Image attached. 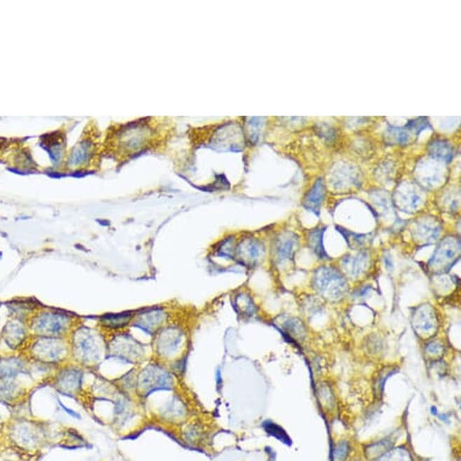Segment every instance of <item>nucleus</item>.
Here are the masks:
<instances>
[{
	"instance_id": "6e6552de",
	"label": "nucleus",
	"mask_w": 461,
	"mask_h": 461,
	"mask_svg": "<svg viewBox=\"0 0 461 461\" xmlns=\"http://www.w3.org/2000/svg\"><path fill=\"white\" fill-rule=\"evenodd\" d=\"M460 255V242L454 237L444 238L429 261V268L435 273H446L450 270Z\"/></svg>"
},
{
	"instance_id": "f257e3e1",
	"label": "nucleus",
	"mask_w": 461,
	"mask_h": 461,
	"mask_svg": "<svg viewBox=\"0 0 461 461\" xmlns=\"http://www.w3.org/2000/svg\"><path fill=\"white\" fill-rule=\"evenodd\" d=\"M70 359L80 367H96L106 355V336L88 326H76L68 337Z\"/></svg>"
},
{
	"instance_id": "2f4dec72",
	"label": "nucleus",
	"mask_w": 461,
	"mask_h": 461,
	"mask_svg": "<svg viewBox=\"0 0 461 461\" xmlns=\"http://www.w3.org/2000/svg\"><path fill=\"white\" fill-rule=\"evenodd\" d=\"M322 233L324 228H317L309 233V244L313 248L314 252L318 254L319 256H326L324 248H322Z\"/></svg>"
},
{
	"instance_id": "cd10ccee",
	"label": "nucleus",
	"mask_w": 461,
	"mask_h": 461,
	"mask_svg": "<svg viewBox=\"0 0 461 461\" xmlns=\"http://www.w3.org/2000/svg\"><path fill=\"white\" fill-rule=\"evenodd\" d=\"M315 132L318 133L319 137L322 138L324 142L329 144H335L338 138H340V132L336 127L331 126L329 123H318L315 126Z\"/></svg>"
},
{
	"instance_id": "ddd939ff",
	"label": "nucleus",
	"mask_w": 461,
	"mask_h": 461,
	"mask_svg": "<svg viewBox=\"0 0 461 461\" xmlns=\"http://www.w3.org/2000/svg\"><path fill=\"white\" fill-rule=\"evenodd\" d=\"M446 163L434 158L419 162L415 168L418 183L427 188H435L446 179Z\"/></svg>"
},
{
	"instance_id": "412c9836",
	"label": "nucleus",
	"mask_w": 461,
	"mask_h": 461,
	"mask_svg": "<svg viewBox=\"0 0 461 461\" xmlns=\"http://www.w3.org/2000/svg\"><path fill=\"white\" fill-rule=\"evenodd\" d=\"M427 153L431 158L443 163H449L455 156V149L450 142L443 138H434L427 145Z\"/></svg>"
},
{
	"instance_id": "423d86ee",
	"label": "nucleus",
	"mask_w": 461,
	"mask_h": 461,
	"mask_svg": "<svg viewBox=\"0 0 461 461\" xmlns=\"http://www.w3.org/2000/svg\"><path fill=\"white\" fill-rule=\"evenodd\" d=\"M313 287L320 296L331 301L343 300L348 295V282L340 270L333 267H320L313 277Z\"/></svg>"
},
{
	"instance_id": "f3484780",
	"label": "nucleus",
	"mask_w": 461,
	"mask_h": 461,
	"mask_svg": "<svg viewBox=\"0 0 461 461\" xmlns=\"http://www.w3.org/2000/svg\"><path fill=\"white\" fill-rule=\"evenodd\" d=\"M414 240L422 245L435 243L441 235V225L434 218L418 219L412 227Z\"/></svg>"
},
{
	"instance_id": "4be33fe9",
	"label": "nucleus",
	"mask_w": 461,
	"mask_h": 461,
	"mask_svg": "<svg viewBox=\"0 0 461 461\" xmlns=\"http://www.w3.org/2000/svg\"><path fill=\"white\" fill-rule=\"evenodd\" d=\"M40 435H41V432H40L39 429L33 424L18 425L13 431V437L15 442L21 444V446H26V447H33V446L38 443L40 441Z\"/></svg>"
},
{
	"instance_id": "72a5a7b5",
	"label": "nucleus",
	"mask_w": 461,
	"mask_h": 461,
	"mask_svg": "<svg viewBox=\"0 0 461 461\" xmlns=\"http://www.w3.org/2000/svg\"><path fill=\"white\" fill-rule=\"evenodd\" d=\"M425 352L429 357H442V354L444 352V345L439 340H430L427 343Z\"/></svg>"
},
{
	"instance_id": "f704fd0d",
	"label": "nucleus",
	"mask_w": 461,
	"mask_h": 461,
	"mask_svg": "<svg viewBox=\"0 0 461 461\" xmlns=\"http://www.w3.org/2000/svg\"><path fill=\"white\" fill-rule=\"evenodd\" d=\"M62 408L66 409L67 412L70 414V415H73V417H78V415H76V414H74L75 412H73V411H70V409L67 408L66 406L62 405Z\"/></svg>"
},
{
	"instance_id": "a211bd4d",
	"label": "nucleus",
	"mask_w": 461,
	"mask_h": 461,
	"mask_svg": "<svg viewBox=\"0 0 461 461\" xmlns=\"http://www.w3.org/2000/svg\"><path fill=\"white\" fill-rule=\"evenodd\" d=\"M298 247V238L292 232H284L279 235L275 240L273 245V253L275 260L278 265H283L285 262L290 261L294 259Z\"/></svg>"
},
{
	"instance_id": "0eeeda50",
	"label": "nucleus",
	"mask_w": 461,
	"mask_h": 461,
	"mask_svg": "<svg viewBox=\"0 0 461 461\" xmlns=\"http://www.w3.org/2000/svg\"><path fill=\"white\" fill-rule=\"evenodd\" d=\"M106 338V355L127 364H139L146 355L143 344L126 332H116Z\"/></svg>"
},
{
	"instance_id": "4468645a",
	"label": "nucleus",
	"mask_w": 461,
	"mask_h": 461,
	"mask_svg": "<svg viewBox=\"0 0 461 461\" xmlns=\"http://www.w3.org/2000/svg\"><path fill=\"white\" fill-rule=\"evenodd\" d=\"M424 203V193L417 184L401 183L395 190V205L404 212H415Z\"/></svg>"
},
{
	"instance_id": "393cba45",
	"label": "nucleus",
	"mask_w": 461,
	"mask_h": 461,
	"mask_svg": "<svg viewBox=\"0 0 461 461\" xmlns=\"http://www.w3.org/2000/svg\"><path fill=\"white\" fill-rule=\"evenodd\" d=\"M413 132L409 131L408 128H406V127H402V128L401 127H389L387 131H385V140L387 144L405 146L413 142Z\"/></svg>"
},
{
	"instance_id": "2eb2a0df",
	"label": "nucleus",
	"mask_w": 461,
	"mask_h": 461,
	"mask_svg": "<svg viewBox=\"0 0 461 461\" xmlns=\"http://www.w3.org/2000/svg\"><path fill=\"white\" fill-rule=\"evenodd\" d=\"M31 332L26 322L13 318L10 320L3 330L1 338L5 344L13 350L26 348L27 343L31 340Z\"/></svg>"
},
{
	"instance_id": "9b49d317",
	"label": "nucleus",
	"mask_w": 461,
	"mask_h": 461,
	"mask_svg": "<svg viewBox=\"0 0 461 461\" xmlns=\"http://www.w3.org/2000/svg\"><path fill=\"white\" fill-rule=\"evenodd\" d=\"M360 183V172L355 165L340 162L331 170L330 184L335 190L350 191L352 187H359Z\"/></svg>"
},
{
	"instance_id": "aec40b11",
	"label": "nucleus",
	"mask_w": 461,
	"mask_h": 461,
	"mask_svg": "<svg viewBox=\"0 0 461 461\" xmlns=\"http://www.w3.org/2000/svg\"><path fill=\"white\" fill-rule=\"evenodd\" d=\"M29 372L28 362L22 357H6L0 359V379H15L18 374Z\"/></svg>"
},
{
	"instance_id": "9d476101",
	"label": "nucleus",
	"mask_w": 461,
	"mask_h": 461,
	"mask_svg": "<svg viewBox=\"0 0 461 461\" xmlns=\"http://www.w3.org/2000/svg\"><path fill=\"white\" fill-rule=\"evenodd\" d=\"M83 372L78 365H63L58 367L53 376V385L64 395H78L83 387Z\"/></svg>"
},
{
	"instance_id": "f8f14e48",
	"label": "nucleus",
	"mask_w": 461,
	"mask_h": 461,
	"mask_svg": "<svg viewBox=\"0 0 461 461\" xmlns=\"http://www.w3.org/2000/svg\"><path fill=\"white\" fill-rule=\"evenodd\" d=\"M412 325L419 337L425 340L434 337L439 330V318L436 315L435 309L430 305L418 307L412 317Z\"/></svg>"
},
{
	"instance_id": "b1692460",
	"label": "nucleus",
	"mask_w": 461,
	"mask_h": 461,
	"mask_svg": "<svg viewBox=\"0 0 461 461\" xmlns=\"http://www.w3.org/2000/svg\"><path fill=\"white\" fill-rule=\"evenodd\" d=\"M325 195H326V187H325V184H324L322 179H319L318 181L314 184L313 187L310 188L308 195L305 196L303 205L309 210L318 214L319 209H320L322 202L325 200Z\"/></svg>"
},
{
	"instance_id": "c756f323",
	"label": "nucleus",
	"mask_w": 461,
	"mask_h": 461,
	"mask_svg": "<svg viewBox=\"0 0 461 461\" xmlns=\"http://www.w3.org/2000/svg\"><path fill=\"white\" fill-rule=\"evenodd\" d=\"M392 442L389 439L378 441L377 443H372L366 448V455L369 459H377V457L383 455L384 453L392 449Z\"/></svg>"
},
{
	"instance_id": "c85d7f7f",
	"label": "nucleus",
	"mask_w": 461,
	"mask_h": 461,
	"mask_svg": "<svg viewBox=\"0 0 461 461\" xmlns=\"http://www.w3.org/2000/svg\"><path fill=\"white\" fill-rule=\"evenodd\" d=\"M373 461H413L408 449L405 447H399V448L390 449L383 455L374 459Z\"/></svg>"
},
{
	"instance_id": "473e14b6",
	"label": "nucleus",
	"mask_w": 461,
	"mask_h": 461,
	"mask_svg": "<svg viewBox=\"0 0 461 461\" xmlns=\"http://www.w3.org/2000/svg\"><path fill=\"white\" fill-rule=\"evenodd\" d=\"M349 443L345 441H342L340 443L336 446L333 449V454H332V461H345V459L349 455Z\"/></svg>"
},
{
	"instance_id": "1a4fd4ad",
	"label": "nucleus",
	"mask_w": 461,
	"mask_h": 461,
	"mask_svg": "<svg viewBox=\"0 0 461 461\" xmlns=\"http://www.w3.org/2000/svg\"><path fill=\"white\" fill-rule=\"evenodd\" d=\"M170 320V314L162 307H153L135 313L132 319V326L137 327L150 336L156 335Z\"/></svg>"
},
{
	"instance_id": "dca6fc26",
	"label": "nucleus",
	"mask_w": 461,
	"mask_h": 461,
	"mask_svg": "<svg viewBox=\"0 0 461 461\" xmlns=\"http://www.w3.org/2000/svg\"><path fill=\"white\" fill-rule=\"evenodd\" d=\"M235 257L247 267H255L265 256V247L255 238H245L235 248Z\"/></svg>"
},
{
	"instance_id": "39448f33",
	"label": "nucleus",
	"mask_w": 461,
	"mask_h": 461,
	"mask_svg": "<svg viewBox=\"0 0 461 461\" xmlns=\"http://www.w3.org/2000/svg\"><path fill=\"white\" fill-rule=\"evenodd\" d=\"M174 387V377L165 369V364L157 362L149 364L140 372H137L135 395L146 397L160 390H172Z\"/></svg>"
},
{
	"instance_id": "7ed1b4c3",
	"label": "nucleus",
	"mask_w": 461,
	"mask_h": 461,
	"mask_svg": "<svg viewBox=\"0 0 461 461\" xmlns=\"http://www.w3.org/2000/svg\"><path fill=\"white\" fill-rule=\"evenodd\" d=\"M25 349L36 365L61 367L70 359L68 338L32 336Z\"/></svg>"
},
{
	"instance_id": "6ab92c4d",
	"label": "nucleus",
	"mask_w": 461,
	"mask_h": 461,
	"mask_svg": "<svg viewBox=\"0 0 461 461\" xmlns=\"http://www.w3.org/2000/svg\"><path fill=\"white\" fill-rule=\"evenodd\" d=\"M342 270L345 272V275L352 279L359 278L362 275H365L369 267L371 265L370 255L367 252H355V253L349 254L344 257L342 262Z\"/></svg>"
},
{
	"instance_id": "f03ea898",
	"label": "nucleus",
	"mask_w": 461,
	"mask_h": 461,
	"mask_svg": "<svg viewBox=\"0 0 461 461\" xmlns=\"http://www.w3.org/2000/svg\"><path fill=\"white\" fill-rule=\"evenodd\" d=\"M32 336L68 338L78 326V318L64 310L40 307L27 322Z\"/></svg>"
},
{
	"instance_id": "7c9ffc66",
	"label": "nucleus",
	"mask_w": 461,
	"mask_h": 461,
	"mask_svg": "<svg viewBox=\"0 0 461 461\" xmlns=\"http://www.w3.org/2000/svg\"><path fill=\"white\" fill-rule=\"evenodd\" d=\"M263 121H266V118H252L250 120V123H248L249 131L247 133L250 142L256 143L257 140L260 139V135H261L263 126H265Z\"/></svg>"
},
{
	"instance_id": "20e7f679",
	"label": "nucleus",
	"mask_w": 461,
	"mask_h": 461,
	"mask_svg": "<svg viewBox=\"0 0 461 461\" xmlns=\"http://www.w3.org/2000/svg\"><path fill=\"white\" fill-rule=\"evenodd\" d=\"M185 332L178 325L167 324L153 336V352L157 362H178L185 347Z\"/></svg>"
},
{
	"instance_id": "a878e982",
	"label": "nucleus",
	"mask_w": 461,
	"mask_h": 461,
	"mask_svg": "<svg viewBox=\"0 0 461 461\" xmlns=\"http://www.w3.org/2000/svg\"><path fill=\"white\" fill-rule=\"evenodd\" d=\"M285 335L290 337V340H302L305 337V329L303 322L298 319H290L283 325Z\"/></svg>"
},
{
	"instance_id": "5701e85b",
	"label": "nucleus",
	"mask_w": 461,
	"mask_h": 461,
	"mask_svg": "<svg viewBox=\"0 0 461 461\" xmlns=\"http://www.w3.org/2000/svg\"><path fill=\"white\" fill-rule=\"evenodd\" d=\"M135 313L108 314L99 319V325L102 329L109 332H121L125 327L131 325L132 319Z\"/></svg>"
},
{
	"instance_id": "bb28decb",
	"label": "nucleus",
	"mask_w": 461,
	"mask_h": 461,
	"mask_svg": "<svg viewBox=\"0 0 461 461\" xmlns=\"http://www.w3.org/2000/svg\"><path fill=\"white\" fill-rule=\"evenodd\" d=\"M235 308L240 312L242 317H252L255 312L253 298L242 292L235 296Z\"/></svg>"
}]
</instances>
